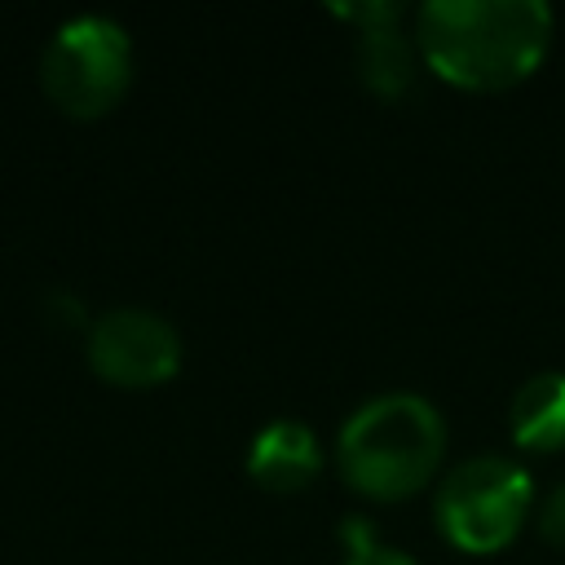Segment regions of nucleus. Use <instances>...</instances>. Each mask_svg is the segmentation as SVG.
<instances>
[{
	"label": "nucleus",
	"mask_w": 565,
	"mask_h": 565,
	"mask_svg": "<svg viewBox=\"0 0 565 565\" xmlns=\"http://www.w3.org/2000/svg\"><path fill=\"white\" fill-rule=\"evenodd\" d=\"M552 26L543 0H428L415 13V49L441 79L490 93L543 62Z\"/></svg>",
	"instance_id": "f257e3e1"
},
{
	"label": "nucleus",
	"mask_w": 565,
	"mask_h": 565,
	"mask_svg": "<svg viewBox=\"0 0 565 565\" xmlns=\"http://www.w3.org/2000/svg\"><path fill=\"white\" fill-rule=\"evenodd\" d=\"M446 455V419L424 393L366 397L335 441L344 481L366 499H406L433 481Z\"/></svg>",
	"instance_id": "f03ea898"
},
{
	"label": "nucleus",
	"mask_w": 565,
	"mask_h": 565,
	"mask_svg": "<svg viewBox=\"0 0 565 565\" xmlns=\"http://www.w3.org/2000/svg\"><path fill=\"white\" fill-rule=\"evenodd\" d=\"M40 84L44 97L75 119L106 115L132 84V40L124 22L106 13L66 18L40 53Z\"/></svg>",
	"instance_id": "7ed1b4c3"
},
{
	"label": "nucleus",
	"mask_w": 565,
	"mask_h": 565,
	"mask_svg": "<svg viewBox=\"0 0 565 565\" xmlns=\"http://www.w3.org/2000/svg\"><path fill=\"white\" fill-rule=\"evenodd\" d=\"M530 508H534V481L508 455L459 459L433 494L437 530L463 552L508 547L525 525Z\"/></svg>",
	"instance_id": "20e7f679"
},
{
	"label": "nucleus",
	"mask_w": 565,
	"mask_h": 565,
	"mask_svg": "<svg viewBox=\"0 0 565 565\" xmlns=\"http://www.w3.org/2000/svg\"><path fill=\"white\" fill-rule=\"evenodd\" d=\"M88 366L119 388H150L177 375L181 335L177 327L146 305H115L88 327Z\"/></svg>",
	"instance_id": "39448f33"
},
{
	"label": "nucleus",
	"mask_w": 565,
	"mask_h": 565,
	"mask_svg": "<svg viewBox=\"0 0 565 565\" xmlns=\"http://www.w3.org/2000/svg\"><path fill=\"white\" fill-rule=\"evenodd\" d=\"M322 468V441L305 419H274L247 446V472L265 490H300Z\"/></svg>",
	"instance_id": "423d86ee"
},
{
	"label": "nucleus",
	"mask_w": 565,
	"mask_h": 565,
	"mask_svg": "<svg viewBox=\"0 0 565 565\" xmlns=\"http://www.w3.org/2000/svg\"><path fill=\"white\" fill-rule=\"evenodd\" d=\"M508 424L521 450L547 455L565 446V371H534L512 406H508Z\"/></svg>",
	"instance_id": "0eeeda50"
},
{
	"label": "nucleus",
	"mask_w": 565,
	"mask_h": 565,
	"mask_svg": "<svg viewBox=\"0 0 565 565\" xmlns=\"http://www.w3.org/2000/svg\"><path fill=\"white\" fill-rule=\"evenodd\" d=\"M358 71L362 79L384 93V97H397L411 88L415 79V49L406 44V35L397 26H371V31H358Z\"/></svg>",
	"instance_id": "6e6552de"
},
{
	"label": "nucleus",
	"mask_w": 565,
	"mask_h": 565,
	"mask_svg": "<svg viewBox=\"0 0 565 565\" xmlns=\"http://www.w3.org/2000/svg\"><path fill=\"white\" fill-rule=\"evenodd\" d=\"M539 534L556 547H565V481H556L539 508Z\"/></svg>",
	"instance_id": "1a4fd4ad"
},
{
	"label": "nucleus",
	"mask_w": 565,
	"mask_h": 565,
	"mask_svg": "<svg viewBox=\"0 0 565 565\" xmlns=\"http://www.w3.org/2000/svg\"><path fill=\"white\" fill-rule=\"evenodd\" d=\"M344 565H419L411 552H402V547H384V543H358L353 547V556L344 561Z\"/></svg>",
	"instance_id": "9d476101"
}]
</instances>
